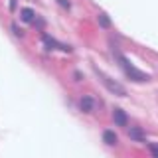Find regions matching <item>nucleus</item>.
<instances>
[{"label": "nucleus", "instance_id": "6e6552de", "mask_svg": "<svg viewBox=\"0 0 158 158\" xmlns=\"http://www.w3.org/2000/svg\"><path fill=\"white\" fill-rule=\"evenodd\" d=\"M97 22H99V26H101V28H105V30L113 28V22L109 20L107 14H99V16H97Z\"/></svg>", "mask_w": 158, "mask_h": 158}, {"label": "nucleus", "instance_id": "f257e3e1", "mask_svg": "<svg viewBox=\"0 0 158 158\" xmlns=\"http://www.w3.org/2000/svg\"><path fill=\"white\" fill-rule=\"evenodd\" d=\"M111 52L115 53V57L118 59V63L123 65V69H125V73H127V77L131 79V81H135V83H142V81H150V75L144 71H140V69H136L135 65H131V63L125 59V56H123L121 52L117 49V46H113L111 48Z\"/></svg>", "mask_w": 158, "mask_h": 158}, {"label": "nucleus", "instance_id": "7ed1b4c3", "mask_svg": "<svg viewBox=\"0 0 158 158\" xmlns=\"http://www.w3.org/2000/svg\"><path fill=\"white\" fill-rule=\"evenodd\" d=\"M79 109H81V113H93L95 111V99L91 95H85L79 99Z\"/></svg>", "mask_w": 158, "mask_h": 158}, {"label": "nucleus", "instance_id": "39448f33", "mask_svg": "<svg viewBox=\"0 0 158 158\" xmlns=\"http://www.w3.org/2000/svg\"><path fill=\"white\" fill-rule=\"evenodd\" d=\"M113 123H115L117 127H127L128 125L127 113L123 111V109H115V111H113Z\"/></svg>", "mask_w": 158, "mask_h": 158}, {"label": "nucleus", "instance_id": "1a4fd4ad", "mask_svg": "<svg viewBox=\"0 0 158 158\" xmlns=\"http://www.w3.org/2000/svg\"><path fill=\"white\" fill-rule=\"evenodd\" d=\"M12 34H14V36H20V38H22V36H24V32H22V28H18V26H16V24H12Z\"/></svg>", "mask_w": 158, "mask_h": 158}, {"label": "nucleus", "instance_id": "9d476101", "mask_svg": "<svg viewBox=\"0 0 158 158\" xmlns=\"http://www.w3.org/2000/svg\"><path fill=\"white\" fill-rule=\"evenodd\" d=\"M150 152H152V158H158V144H150Z\"/></svg>", "mask_w": 158, "mask_h": 158}, {"label": "nucleus", "instance_id": "f03ea898", "mask_svg": "<svg viewBox=\"0 0 158 158\" xmlns=\"http://www.w3.org/2000/svg\"><path fill=\"white\" fill-rule=\"evenodd\" d=\"M103 83L107 85V89L111 93H115V95H118V97H127V89L121 85V83H117V81H111L109 77H103Z\"/></svg>", "mask_w": 158, "mask_h": 158}, {"label": "nucleus", "instance_id": "20e7f679", "mask_svg": "<svg viewBox=\"0 0 158 158\" xmlns=\"http://www.w3.org/2000/svg\"><path fill=\"white\" fill-rule=\"evenodd\" d=\"M128 138L135 142H146V135L140 127H131L128 128Z\"/></svg>", "mask_w": 158, "mask_h": 158}, {"label": "nucleus", "instance_id": "f8f14e48", "mask_svg": "<svg viewBox=\"0 0 158 158\" xmlns=\"http://www.w3.org/2000/svg\"><path fill=\"white\" fill-rule=\"evenodd\" d=\"M83 79V73H79V71H75V81H81Z\"/></svg>", "mask_w": 158, "mask_h": 158}, {"label": "nucleus", "instance_id": "0eeeda50", "mask_svg": "<svg viewBox=\"0 0 158 158\" xmlns=\"http://www.w3.org/2000/svg\"><path fill=\"white\" fill-rule=\"evenodd\" d=\"M103 142H105L107 146H115L118 142V138H117V135L113 131H105V132H103Z\"/></svg>", "mask_w": 158, "mask_h": 158}, {"label": "nucleus", "instance_id": "9b49d317", "mask_svg": "<svg viewBox=\"0 0 158 158\" xmlns=\"http://www.w3.org/2000/svg\"><path fill=\"white\" fill-rule=\"evenodd\" d=\"M57 4H59V6H63V8H69V6H71V4H69V0H57Z\"/></svg>", "mask_w": 158, "mask_h": 158}, {"label": "nucleus", "instance_id": "423d86ee", "mask_svg": "<svg viewBox=\"0 0 158 158\" xmlns=\"http://www.w3.org/2000/svg\"><path fill=\"white\" fill-rule=\"evenodd\" d=\"M20 18H22L24 22L32 24L34 20H36V12H34L32 8H22V10H20Z\"/></svg>", "mask_w": 158, "mask_h": 158}]
</instances>
